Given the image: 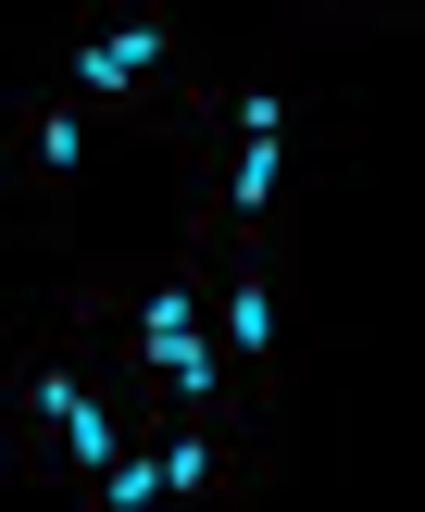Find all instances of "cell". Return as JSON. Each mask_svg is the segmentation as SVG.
<instances>
[{
    "label": "cell",
    "instance_id": "obj_1",
    "mask_svg": "<svg viewBox=\"0 0 425 512\" xmlns=\"http://www.w3.org/2000/svg\"><path fill=\"white\" fill-rule=\"evenodd\" d=\"M175 163H188V200H175V250H288L300 188L325 163V113L275 50H213L200 63V100L175 125Z\"/></svg>",
    "mask_w": 425,
    "mask_h": 512
},
{
    "label": "cell",
    "instance_id": "obj_2",
    "mask_svg": "<svg viewBox=\"0 0 425 512\" xmlns=\"http://www.w3.org/2000/svg\"><path fill=\"white\" fill-rule=\"evenodd\" d=\"M63 325L125 375V400H138L150 425L238 413L225 350H213V275H200V250H175V238L163 250H88V263L63 275Z\"/></svg>",
    "mask_w": 425,
    "mask_h": 512
},
{
    "label": "cell",
    "instance_id": "obj_3",
    "mask_svg": "<svg viewBox=\"0 0 425 512\" xmlns=\"http://www.w3.org/2000/svg\"><path fill=\"white\" fill-rule=\"evenodd\" d=\"M125 438H138V400H125V375L100 363L63 313L50 325H0V475H13V488L75 512V488H88Z\"/></svg>",
    "mask_w": 425,
    "mask_h": 512
},
{
    "label": "cell",
    "instance_id": "obj_4",
    "mask_svg": "<svg viewBox=\"0 0 425 512\" xmlns=\"http://www.w3.org/2000/svg\"><path fill=\"white\" fill-rule=\"evenodd\" d=\"M200 25L188 0H75L63 38H50V88H75L100 125H138V138H175L200 100Z\"/></svg>",
    "mask_w": 425,
    "mask_h": 512
},
{
    "label": "cell",
    "instance_id": "obj_5",
    "mask_svg": "<svg viewBox=\"0 0 425 512\" xmlns=\"http://www.w3.org/2000/svg\"><path fill=\"white\" fill-rule=\"evenodd\" d=\"M213 350H225V388H238V413L288 425L300 413V263L288 250H213Z\"/></svg>",
    "mask_w": 425,
    "mask_h": 512
},
{
    "label": "cell",
    "instance_id": "obj_6",
    "mask_svg": "<svg viewBox=\"0 0 425 512\" xmlns=\"http://www.w3.org/2000/svg\"><path fill=\"white\" fill-rule=\"evenodd\" d=\"M100 188V113L50 75L0 88V225H63Z\"/></svg>",
    "mask_w": 425,
    "mask_h": 512
},
{
    "label": "cell",
    "instance_id": "obj_7",
    "mask_svg": "<svg viewBox=\"0 0 425 512\" xmlns=\"http://www.w3.org/2000/svg\"><path fill=\"white\" fill-rule=\"evenodd\" d=\"M163 450V512H275V438L250 413H175L150 425Z\"/></svg>",
    "mask_w": 425,
    "mask_h": 512
},
{
    "label": "cell",
    "instance_id": "obj_8",
    "mask_svg": "<svg viewBox=\"0 0 425 512\" xmlns=\"http://www.w3.org/2000/svg\"><path fill=\"white\" fill-rule=\"evenodd\" d=\"M75 512H163V450H150V413H138V438H125L113 463L75 488Z\"/></svg>",
    "mask_w": 425,
    "mask_h": 512
},
{
    "label": "cell",
    "instance_id": "obj_9",
    "mask_svg": "<svg viewBox=\"0 0 425 512\" xmlns=\"http://www.w3.org/2000/svg\"><path fill=\"white\" fill-rule=\"evenodd\" d=\"M288 25H313V38H375V25H425V0H288Z\"/></svg>",
    "mask_w": 425,
    "mask_h": 512
}]
</instances>
